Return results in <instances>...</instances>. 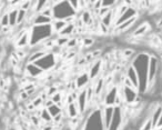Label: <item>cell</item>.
Returning a JSON list of instances; mask_svg holds the SVG:
<instances>
[{"mask_svg": "<svg viewBox=\"0 0 162 130\" xmlns=\"http://www.w3.org/2000/svg\"><path fill=\"white\" fill-rule=\"evenodd\" d=\"M80 20H81V22L83 25H86L88 27H90V25L92 26V24H93V18H92V15H91V12L89 10H84L82 12Z\"/></svg>", "mask_w": 162, "mask_h": 130, "instance_id": "15", "label": "cell"}, {"mask_svg": "<svg viewBox=\"0 0 162 130\" xmlns=\"http://www.w3.org/2000/svg\"><path fill=\"white\" fill-rule=\"evenodd\" d=\"M104 88V79L103 78H98L95 86H93V91H95V97L101 95V92L103 91Z\"/></svg>", "mask_w": 162, "mask_h": 130, "instance_id": "18", "label": "cell"}, {"mask_svg": "<svg viewBox=\"0 0 162 130\" xmlns=\"http://www.w3.org/2000/svg\"><path fill=\"white\" fill-rule=\"evenodd\" d=\"M26 110L29 111V112H32V111L36 110V108L33 107V105H32L31 103H27V105H26Z\"/></svg>", "mask_w": 162, "mask_h": 130, "instance_id": "43", "label": "cell"}, {"mask_svg": "<svg viewBox=\"0 0 162 130\" xmlns=\"http://www.w3.org/2000/svg\"><path fill=\"white\" fill-rule=\"evenodd\" d=\"M26 16H27V11H24L22 9L18 8V13H17V25L24 24V21L26 20Z\"/></svg>", "mask_w": 162, "mask_h": 130, "instance_id": "23", "label": "cell"}, {"mask_svg": "<svg viewBox=\"0 0 162 130\" xmlns=\"http://www.w3.org/2000/svg\"><path fill=\"white\" fill-rule=\"evenodd\" d=\"M83 42V47H91V46H93L95 45V39L93 38H89V37H86V38H83L82 40Z\"/></svg>", "mask_w": 162, "mask_h": 130, "instance_id": "32", "label": "cell"}, {"mask_svg": "<svg viewBox=\"0 0 162 130\" xmlns=\"http://www.w3.org/2000/svg\"><path fill=\"white\" fill-rule=\"evenodd\" d=\"M137 20H138V16L133 17V18H131V19H129V20H126V21H124V22H122V24H120L119 26H117V27L115 28V32L126 31L128 29L132 28V26H135Z\"/></svg>", "mask_w": 162, "mask_h": 130, "instance_id": "6", "label": "cell"}, {"mask_svg": "<svg viewBox=\"0 0 162 130\" xmlns=\"http://www.w3.org/2000/svg\"><path fill=\"white\" fill-rule=\"evenodd\" d=\"M55 42L53 41L52 39H46L44 41V43H42V46H44V50H46V49H51V48H53L55 47Z\"/></svg>", "mask_w": 162, "mask_h": 130, "instance_id": "31", "label": "cell"}, {"mask_svg": "<svg viewBox=\"0 0 162 130\" xmlns=\"http://www.w3.org/2000/svg\"><path fill=\"white\" fill-rule=\"evenodd\" d=\"M19 130H22V129H19Z\"/></svg>", "mask_w": 162, "mask_h": 130, "instance_id": "47", "label": "cell"}, {"mask_svg": "<svg viewBox=\"0 0 162 130\" xmlns=\"http://www.w3.org/2000/svg\"><path fill=\"white\" fill-rule=\"evenodd\" d=\"M19 99H20V101H28V100H29V96L27 95V92H24V91H20Z\"/></svg>", "mask_w": 162, "mask_h": 130, "instance_id": "39", "label": "cell"}, {"mask_svg": "<svg viewBox=\"0 0 162 130\" xmlns=\"http://www.w3.org/2000/svg\"><path fill=\"white\" fill-rule=\"evenodd\" d=\"M84 91H86V98H87V101L90 103L91 100L95 97V91H93V86H88L87 88H84Z\"/></svg>", "mask_w": 162, "mask_h": 130, "instance_id": "24", "label": "cell"}, {"mask_svg": "<svg viewBox=\"0 0 162 130\" xmlns=\"http://www.w3.org/2000/svg\"><path fill=\"white\" fill-rule=\"evenodd\" d=\"M52 22V19L51 18H47V17L42 16V15H40V13H36L35 17H33V19H32V24L33 26H49V25Z\"/></svg>", "mask_w": 162, "mask_h": 130, "instance_id": "8", "label": "cell"}, {"mask_svg": "<svg viewBox=\"0 0 162 130\" xmlns=\"http://www.w3.org/2000/svg\"><path fill=\"white\" fill-rule=\"evenodd\" d=\"M90 81L89 79V76H88V72H83L81 75H79L75 79V86H77V89H82L84 87L87 86L88 83Z\"/></svg>", "mask_w": 162, "mask_h": 130, "instance_id": "10", "label": "cell"}, {"mask_svg": "<svg viewBox=\"0 0 162 130\" xmlns=\"http://www.w3.org/2000/svg\"><path fill=\"white\" fill-rule=\"evenodd\" d=\"M8 13V19H9V27H16L17 26V13H18V8H13L11 10H9Z\"/></svg>", "mask_w": 162, "mask_h": 130, "instance_id": "16", "label": "cell"}, {"mask_svg": "<svg viewBox=\"0 0 162 130\" xmlns=\"http://www.w3.org/2000/svg\"><path fill=\"white\" fill-rule=\"evenodd\" d=\"M7 26H9L8 13L4 12L2 15H0V27H7Z\"/></svg>", "mask_w": 162, "mask_h": 130, "instance_id": "27", "label": "cell"}, {"mask_svg": "<svg viewBox=\"0 0 162 130\" xmlns=\"http://www.w3.org/2000/svg\"><path fill=\"white\" fill-rule=\"evenodd\" d=\"M29 43H30V32L27 31L22 37H20L16 41V47L18 49H22V48L27 47Z\"/></svg>", "mask_w": 162, "mask_h": 130, "instance_id": "12", "label": "cell"}, {"mask_svg": "<svg viewBox=\"0 0 162 130\" xmlns=\"http://www.w3.org/2000/svg\"><path fill=\"white\" fill-rule=\"evenodd\" d=\"M115 21V13H113V10H112V9L109 10L103 17H101V24H102L106 28H108V29L112 26V24H113Z\"/></svg>", "mask_w": 162, "mask_h": 130, "instance_id": "9", "label": "cell"}, {"mask_svg": "<svg viewBox=\"0 0 162 130\" xmlns=\"http://www.w3.org/2000/svg\"><path fill=\"white\" fill-rule=\"evenodd\" d=\"M26 70H27V72L29 74L30 77H37V76L41 75L42 71H44L41 68L36 66L35 63H28L27 66H26Z\"/></svg>", "mask_w": 162, "mask_h": 130, "instance_id": "13", "label": "cell"}, {"mask_svg": "<svg viewBox=\"0 0 162 130\" xmlns=\"http://www.w3.org/2000/svg\"><path fill=\"white\" fill-rule=\"evenodd\" d=\"M101 66H102V61L101 60H97L95 63H92V66L90 68V71L88 72L89 79L93 80V79L98 78L100 75V71H101Z\"/></svg>", "mask_w": 162, "mask_h": 130, "instance_id": "4", "label": "cell"}, {"mask_svg": "<svg viewBox=\"0 0 162 130\" xmlns=\"http://www.w3.org/2000/svg\"><path fill=\"white\" fill-rule=\"evenodd\" d=\"M150 29H151V27H150V25H149V22H142V24H140L138 27L133 30L132 36H133L135 38L140 37V36H144L150 31Z\"/></svg>", "mask_w": 162, "mask_h": 130, "instance_id": "5", "label": "cell"}, {"mask_svg": "<svg viewBox=\"0 0 162 130\" xmlns=\"http://www.w3.org/2000/svg\"><path fill=\"white\" fill-rule=\"evenodd\" d=\"M47 110H48V112H49V114L51 116L52 119L55 118V116H58V114H62V109H61L59 106H57V105H52L51 107L47 108Z\"/></svg>", "mask_w": 162, "mask_h": 130, "instance_id": "20", "label": "cell"}, {"mask_svg": "<svg viewBox=\"0 0 162 130\" xmlns=\"http://www.w3.org/2000/svg\"><path fill=\"white\" fill-rule=\"evenodd\" d=\"M67 25L68 24L64 21V20H55V22H53V24H52V26H51L52 31L59 33L61 30H63V28L66 27Z\"/></svg>", "mask_w": 162, "mask_h": 130, "instance_id": "19", "label": "cell"}, {"mask_svg": "<svg viewBox=\"0 0 162 130\" xmlns=\"http://www.w3.org/2000/svg\"><path fill=\"white\" fill-rule=\"evenodd\" d=\"M75 22L68 24L66 27L63 28V30H61L59 32L60 37H69V36H71L72 33H75Z\"/></svg>", "mask_w": 162, "mask_h": 130, "instance_id": "17", "label": "cell"}, {"mask_svg": "<svg viewBox=\"0 0 162 130\" xmlns=\"http://www.w3.org/2000/svg\"><path fill=\"white\" fill-rule=\"evenodd\" d=\"M55 92H58V88H57V86H51L49 87L47 89V91H46V94H47L48 98H50L52 95H55Z\"/></svg>", "mask_w": 162, "mask_h": 130, "instance_id": "34", "label": "cell"}, {"mask_svg": "<svg viewBox=\"0 0 162 130\" xmlns=\"http://www.w3.org/2000/svg\"><path fill=\"white\" fill-rule=\"evenodd\" d=\"M31 103L33 105V107H35V108L37 109V108H40V107L44 105V101H42V99H41L39 96H38V97H36V98L32 100Z\"/></svg>", "mask_w": 162, "mask_h": 130, "instance_id": "33", "label": "cell"}, {"mask_svg": "<svg viewBox=\"0 0 162 130\" xmlns=\"http://www.w3.org/2000/svg\"><path fill=\"white\" fill-rule=\"evenodd\" d=\"M126 77L128 79H130L131 82L133 83L135 88L138 90V88H139V78H138V75H137V71H135V68L132 67V65H131V66H129V67H128V69H126Z\"/></svg>", "mask_w": 162, "mask_h": 130, "instance_id": "7", "label": "cell"}, {"mask_svg": "<svg viewBox=\"0 0 162 130\" xmlns=\"http://www.w3.org/2000/svg\"><path fill=\"white\" fill-rule=\"evenodd\" d=\"M11 27H9V26H7V27H0V30H1V35H8L9 32L11 31Z\"/></svg>", "mask_w": 162, "mask_h": 130, "instance_id": "40", "label": "cell"}, {"mask_svg": "<svg viewBox=\"0 0 162 130\" xmlns=\"http://www.w3.org/2000/svg\"><path fill=\"white\" fill-rule=\"evenodd\" d=\"M68 40H69V37H59L58 39L55 40V42L58 47H63V46H66V45H67Z\"/></svg>", "mask_w": 162, "mask_h": 130, "instance_id": "30", "label": "cell"}, {"mask_svg": "<svg viewBox=\"0 0 162 130\" xmlns=\"http://www.w3.org/2000/svg\"><path fill=\"white\" fill-rule=\"evenodd\" d=\"M99 29H100V31L102 32V33H107V32L109 31V29L104 27V26H103V25L101 24V22L99 24Z\"/></svg>", "mask_w": 162, "mask_h": 130, "instance_id": "44", "label": "cell"}, {"mask_svg": "<svg viewBox=\"0 0 162 130\" xmlns=\"http://www.w3.org/2000/svg\"><path fill=\"white\" fill-rule=\"evenodd\" d=\"M44 56H47L46 50H36V51L31 52V55L28 57V63L36 62L38 60L42 59Z\"/></svg>", "mask_w": 162, "mask_h": 130, "instance_id": "11", "label": "cell"}, {"mask_svg": "<svg viewBox=\"0 0 162 130\" xmlns=\"http://www.w3.org/2000/svg\"><path fill=\"white\" fill-rule=\"evenodd\" d=\"M4 87H6V80L4 78H0V90H4Z\"/></svg>", "mask_w": 162, "mask_h": 130, "instance_id": "45", "label": "cell"}, {"mask_svg": "<svg viewBox=\"0 0 162 130\" xmlns=\"http://www.w3.org/2000/svg\"><path fill=\"white\" fill-rule=\"evenodd\" d=\"M36 7L32 9L35 13H40V12L42 11L44 8H47L48 6H49V2L48 1H36V4H35Z\"/></svg>", "mask_w": 162, "mask_h": 130, "instance_id": "21", "label": "cell"}, {"mask_svg": "<svg viewBox=\"0 0 162 130\" xmlns=\"http://www.w3.org/2000/svg\"><path fill=\"white\" fill-rule=\"evenodd\" d=\"M123 87H126V88H130V89H135V90H137L135 88V86H133V83L131 82L130 79H128L126 77H124V79H123ZM138 91V90H137Z\"/></svg>", "mask_w": 162, "mask_h": 130, "instance_id": "36", "label": "cell"}, {"mask_svg": "<svg viewBox=\"0 0 162 130\" xmlns=\"http://www.w3.org/2000/svg\"><path fill=\"white\" fill-rule=\"evenodd\" d=\"M77 106H78V109H79V112H84L86 109H87V106H88V101H87V98H86V91L84 89L81 90L80 92H78V97H77Z\"/></svg>", "mask_w": 162, "mask_h": 130, "instance_id": "3", "label": "cell"}, {"mask_svg": "<svg viewBox=\"0 0 162 130\" xmlns=\"http://www.w3.org/2000/svg\"><path fill=\"white\" fill-rule=\"evenodd\" d=\"M52 105H55V103H52V100L50 98H48L47 100H46V101H44V105H42V106H44V108H46V109H47V108H49V107H51Z\"/></svg>", "mask_w": 162, "mask_h": 130, "instance_id": "42", "label": "cell"}, {"mask_svg": "<svg viewBox=\"0 0 162 130\" xmlns=\"http://www.w3.org/2000/svg\"><path fill=\"white\" fill-rule=\"evenodd\" d=\"M53 130H57V129H53Z\"/></svg>", "mask_w": 162, "mask_h": 130, "instance_id": "48", "label": "cell"}, {"mask_svg": "<svg viewBox=\"0 0 162 130\" xmlns=\"http://www.w3.org/2000/svg\"><path fill=\"white\" fill-rule=\"evenodd\" d=\"M137 16H138V7H129L123 15H121L119 18L115 19L113 25H115V27H117V26H119L120 24H122V22H124L126 20H129L131 19V18L137 17Z\"/></svg>", "mask_w": 162, "mask_h": 130, "instance_id": "2", "label": "cell"}, {"mask_svg": "<svg viewBox=\"0 0 162 130\" xmlns=\"http://www.w3.org/2000/svg\"><path fill=\"white\" fill-rule=\"evenodd\" d=\"M77 97H78V94H77L75 91H71V92L67 96V98H66V103H67V105L75 103V101H77Z\"/></svg>", "mask_w": 162, "mask_h": 130, "instance_id": "26", "label": "cell"}, {"mask_svg": "<svg viewBox=\"0 0 162 130\" xmlns=\"http://www.w3.org/2000/svg\"><path fill=\"white\" fill-rule=\"evenodd\" d=\"M15 56H16L17 59L20 61V60H22L24 57H26V51H24V50H22V49H21V50H20V49H18V50L16 51V53H15Z\"/></svg>", "mask_w": 162, "mask_h": 130, "instance_id": "37", "label": "cell"}, {"mask_svg": "<svg viewBox=\"0 0 162 130\" xmlns=\"http://www.w3.org/2000/svg\"><path fill=\"white\" fill-rule=\"evenodd\" d=\"M50 99H51L52 103H55V105H58L59 103L62 101V95L58 91V92H55V95H52L51 97H50Z\"/></svg>", "mask_w": 162, "mask_h": 130, "instance_id": "29", "label": "cell"}, {"mask_svg": "<svg viewBox=\"0 0 162 130\" xmlns=\"http://www.w3.org/2000/svg\"><path fill=\"white\" fill-rule=\"evenodd\" d=\"M33 88H36V86L33 85V83H28V85H26V86L24 87V89L20 91H24V92H27V91L31 90V89H33Z\"/></svg>", "mask_w": 162, "mask_h": 130, "instance_id": "41", "label": "cell"}, {"mask_svg": "<svg viewBox=\"0 0 162 130\" xmlns=\"http://www.w3.org/2000/svg\"><path fill=\"white\" fill-rule=\"evenodd\" d=\"M40 118L42 119V121L46 122V123H51L52 122V118L51 116L49 114V112H48V110L46 109V108H44V109H41V114H40Z\"/></svg>", "mask_w": 162, "mask_h": 130, "instance_id": "22", "label": "cell"}, {"mask_svg": "<svg viewBox=\"0 0 162 130\" xmlns=\"http://www.w3.org/2000/svg\"><path fill=\"white\" fill-rule=\"evenodd\" d=\"M123 57H126V58H129V57H131V56L135 55V50L133 49H131V48H126V49H124L123 50Z\"/></svg>", "mask_w": 162, "mask_h": 130, "instance_id": "38", "label": "cell"}, {"mask_svg": "<svg viewBox=\"0 0 162 130\" xmlns=\"http://www.w3.org/2000/svg\"><path fill=\"white\" fill-rule=\"evenodd\" d=\"M153 130H162V129H157V128H155V129H153Z\"/></svg>", "mask_w": 162, "mask_h": 130, "instance_id": "46", "label": "cell"}, {"mask_svg": "<svg viewBox=\"0 0 162 130\" xmlns=\"http://www.w3.org/2000/svg\"><path fill=\"white\" fill-rule=\"evenodd\" d=\"M141 130H153V126H152V121H151V118L146 119L142 122V127H141Z\"/></svg>", "mask_w": 162, "mask_h": 130, "instance_id": "28", "label": "cell"}, {"mask_svg": "<svg viewBox=\"0 0 162 130\" xmlns=\"http://www.w3.org/2000/svg\"><path fill=\"white\" fill-rule=\"evenodd\" d=\"M67 114H68V117H69V119L77 118V117L79 116L80 112H79V109H78L77 103H69V105H67Z\"/></svg>", "mask_w": 162, "mask_h": 130, "instance_id": "14", "label": "cell"}, {"mask_svg": "<svg viewBox=\"0 0 162 130\" xmlns=\"http://www.w3.org/2000/svg\"><path fill=\"white\" fill-rule=\"evenodd\" d=\"M160 71V62L155 56H150L148 60V70H146V82L148 89H151L152 86L155 85V79Z\"/></svg>", "mask_w": 162, "mask_h": 130, "instance_id": "1", "label": "cell"}, {"mask_svg": "<svg viewBox=\"0 0 162 130\" xmlns=\"http://www.w3.org/2000/svg\"><path fill=\"white\" fill-rule=\"evenodd\" d=\"M40 15H42V16L47 17V18H53V10H52V7L50 6H48L47 8H44L42 11L40 12Z\"/></svg>", "mask_w": 162, "mask_h": 130, "instance_id": "25", "label": "cell"}, {"mask_svg": "<svg viewBox=\"0 0 162 130\" xmlns=\"http://www.w3.org/2000/svg\"><path fill=\"white\" fill-rule=\"evenodd\" d=\"M77 45H78V39L75 37H73V38H69L66 46L68 48H72V47H77Z\"/></svg>", "mask_w": 162, "mask_h": 130, "instance_id": "35", "label": "cell"}]
</instances>
